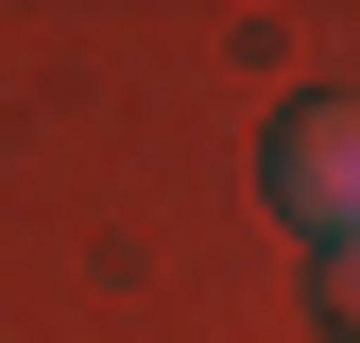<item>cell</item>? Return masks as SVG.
<instances>
[{
    "label": "cell",
    "instance_id": "6da1fadb",
    "mask_svg": "<svg viewBox=\"0 0 360 343\" xmlns=\"http://www.w3.org/2000/svg\"><path fill=\"white\" fill-rule=\"evenodd\" d=\"M275 206L343 257V103H292V138H275Z\"/></svg>",
    "mask_w": 360,
    "mask_h": 343
}]
</instances>
